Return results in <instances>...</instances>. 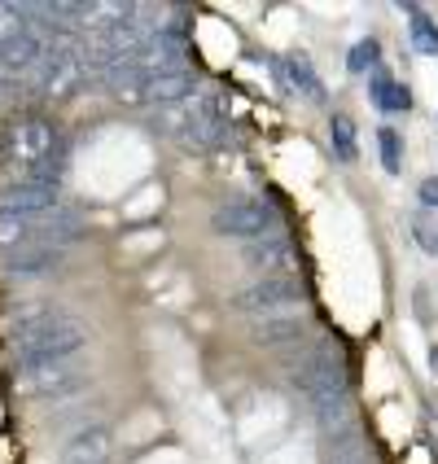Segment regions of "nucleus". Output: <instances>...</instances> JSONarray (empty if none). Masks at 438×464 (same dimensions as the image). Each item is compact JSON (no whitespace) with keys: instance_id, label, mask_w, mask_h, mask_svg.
Returning <instances> with one entry per match:
<instances>
[{"instance_id":"f257e3e1","label":"nucleus","mask_w":438,"mask_h":464,"mask_svg":"<svg viewBox=\"0 0 438 464\" xmlns=\"http://www.w3.org/2000/svg\"><path fill=\"white\" fill-rule=\"evenodd\" d=\"M9 346H14L18 372L40 368V363H66L79 360V351L88 346V329L71 311H57L49 303H26L9 315Z\"/></svg>"},{"instance_id":"f03ea898","label":"nucleus","mask_w":438,"mask_h":464,"mask_svg":"<svg viewBox=\"0 0 438 464\" xmlns=\"http://www.w3.org/2000/svg\"><path fill=\"white\" fill-rule=\"evenodd\" d=\"M289 386L303 394V403L316 412H329L337 403H351V377H346V360L337 351V342H316L307 346L298 363L289 368Z\"/></svg>"},{"instance_id":"7ed1b4c3","label":"nucleus","mask_w":438,"mask_h":464,"mask_svg":"<svg viewBox=\"0 0 438 464\" xmlns=\"http://www.w3.org/2000/svg\"><path fill=\"white\" fill-rule=\"evenodd\" d=\"M162 128L171 131L184 150H210V145H219L224 131H229V102H224V92H215V88H210V92H198L193 102L162 110Z\"/></svg>"},{"instance_id":"20e7f679","label":"nucleus","mask_w":438,"mask_h":464,"mask_svg":"<svg viewBox=\"0 0 438 464\" xmlns=\"http://www.w3.org/2000/svg\"><path fill=\"white\" fill-rule=\"evenodd\" d=\"M88 75V57L79 49L75 31H66L62 40H53L44 57H40V66L31 71V88L40 92V97H71L79 83Z\"/></svg>"},{"instance_id":"39448f33","label":"nucleus","mask_w":438,"mask_h":464,"mask_svg":"<svg viewBox=\"0 0 438 464\" xmlns=\"http://www.w3.org/2000/svg\"><path fill=\"white\" fill-rule=\"evenodd\" d=\"M62 150V136L53 128L49 119H40V114H26L18 119L14 128L5 131V140H0V158H5V167H14V171H35L44 158H53Z\"/></svg>"},{"instance_id":"423d86ee","label":"nucleus","mask_w":438,"mask_h":464,"mask_svg":"<svg viewBox=\"0 0 438 464\" xmlns=\"http://www.w3.org/2000/svg\"><path fill=\"white\" fill-rule=\"evenodd\" d=\"M303 298H307V285L298 281L294 272H281V276H258L246 289H237L232 294V311L258 320V315H281V311L298 307Z\"/></svg>"},{"instance_id":"0eeeda50","label":"nucleus","mask_w":438,"mask_h":464,"mask_svg":"<svg viewBox=\"0 0 438 464\" xmlns=\"http://www.w3.org/2000/svg\"><path fill=\"white\" fill-rule=\"evenodd\" d=\"M210 228L219 232V237L258 241V237H272V228H277V210L268 207L263 198H232L224 207H215Z\"/></svg>"},{"instance_id":"6e6552de","label":"nucleus","mask_w":438,"mask_h":464,"mask_svg":"<svg viewBox=\"0 0 438 464\" xmlns=\"http://www.w3.org/2000/svg\"><path fill=\"white\" fill-rule=\"evenodd\" d=\"M18 377H23V394H31V399H66V394H79L88 386V372L79 368V360L23 368Z\"/></svg>"},{"instance_id":"1a4fd4ad","label":"nucleus","mask_w":438,"mask_h":464,"mask_svg":"<svg viewBox=\"0 0 438 464\" xmlns=\"http://www.w3.org/2000/svg\"><path fill=\"white\" fill-rule=\"evenodd\" d=\"M57 210V188H44V184L31 180H9L0 188V215H14V219H44Z\"/></svg>"},{"instance_id":"9d476101","label":"nucleus","mask_w":438,"mask_h":464,"mask_svg":"<svg viewBox=\"0 0 438 464\" xmlns=\"http://www.w3.org/2000/svg\"><path fill=\"white\" fill-rule=\"evenodd\" d=\"M62 255H66V250H57V246H44V241H26V246L5 250V255H0V267H5V276L35 281V276H49L53 267L62 263Z\"/></svg>"},{"instance_id":"9b49d317","label":"nucleus","mask_w":438,"mask_h":464,"mask_svg":"<svg viewBox=\"0 0 438 464\" xmlns=\"http://www.w3.org/2000/svg\"><path fill=\"white\" fill-rule=\"evenodd\" d=\"M303 337H307L303 315H289V311L250 320V342H255V346H263V351H294Z\"/></svg>"},{"instance_id":"f8f14e48","label":"nucleus","mask_w":438,"mask_h":464,"mask_svg":"<svg viewBox=\"0 0 438 464\" xmlns=\"http://www.w3.org/2000/svg\"><path fill=\"white\" fill-rule=\"evenodd\" d=\"M281 79H285V88H289L298 102H311V105L329 102V92H325L320 75L311 71V57L303 49H294V53H285L281 57Z\"/></svg>"},{"instance_id":"ddd939ff","label":"nucleus","mask_w":438,"mask_h":464,"mask_svg":"<svg viewBox=\"0 0 438 464\" xmlns=\"http://www.w3.org/2000/svg\"><path fill=\"white\" fill-rule=\"evenodd\" d=\"M246 263L258 267L263 276H281V272H294V241L285 232H272V237H258L246 246Z\"/></svg>"},{"instance_id":"4468645a","label":"nucleus","mask_w":438,"mask_h":464,"mask_svg":"<svg viewBox=\"0 0 438 464\" xmlns=\"http://www.w3.org/2000/svg\"><path fill=\"white\" fill-rule=\"evenodd\" d=\"M110 430L105 425H83L75 439L62 447V464H110Z\"/></svg>"},{"instance_id":"2eb2a0df","label":"nucleus","mask_w":438,"mask_h":464,"mask_svg":"<svg viewBox=\"0 0 438 464\" xmlns=\"http://www.w3.org/2000/svg\"><path fill=\"white\" fill-rule=\"evenodd\" d=\"M368 97H373V105H377L382 114H404V110H413V92H408L404 83H394L386 71H373V79H368Z\"/></svg>"},{"instance_id":"dca6fc26","label":"nucleus","mask_w":438,"mask_h":464,"mask_svg":"<svg viewBox=\"0 0 438 464\" xmlns=\"http://www.w3.org/2000/svg\"><path fill=\"white\" fill-rule=\"evenodd\" d=\"M329 145H334V158H337V162H355V158H360L351 114H334V119H329Z\"/></svg>"},{"instance_id":"f3484780","label":"nucleus","mask_w":438,"mask_h":464,"mask_svg":"<svg viewBox=\"0 0 438 464\" xmlns=\"http://www.w3.org/2000/svg\"><path fill=\"white\" fill-rule=\"evenodd\" d=\"M408 18H413V49L425 53V57H438V23L425 9H413V5H408Z\"/></svg>"},{"instance_id":"a211bd4d","label":"nucleus","mask_w":438,"mask_h":464,"mask_svg":"<svg viewBox=\"0 0 438 464\" xmlns=\"http://www.w3.org/2000/svg\"><path fill=\"white\" fill-rule=\"evenodd\" d=\"M31 9L26 5H9V0H0V44H9V40H18L23 31H31Z\"/></svg>"},{"instance_id":"6ab92c4d","label":"nucleus","mask_w":438,"mask_h":464,"mask_svg":"<svg viewBox=\"0 0 438 464\" xmlns=\"http://www.w3.org/2000/svg\"><path fill=\"white\" fill-rule=\"evenodd\" d=\"M377 150H382V167H386L390 176H399L404 171V136L394 128H382L377 131Z\"/></svg>"},{"instance_id":"aec40b11","label":"nucleus","mask_w":438,"mask_h":464,"mask_svg":"<svg viewBox=\"0 0 438 464\" xmlns=\"http://www.w3.org/2000/svg\"><path fill=\"white\" fill-rule=\"evenodd\" d=\"M377 62H382V44L377 40H360L351 57H346V71L351 75H368V71H377Z\"/></svg>"},{"instance_id":"412c9836","label":"nucleus","mask_w":438,"mask_h":464,"mask_svg":"<svg viewBox=\"0 0 438 464\" xmlns=\"http://www.w3.org/2000/svg\"><path fill=\"white\" fill-rule=\"evenodd\" d=\"M329 464H373V460H368V447H364V439H351V442H342V447H334Z\"/></svg>"},{"instance_id":"4be33fe9","label":"nucleus","mask_w":438,"mask_h":464,"mask_svg":"<svg viewBox=\"0 0 438 464\" xmlns=\"http://www.w3.org/2000/svg\"><path fill=\"white\" fill-rule=\"evenodd\" d=\"M416 193H421V207H425V210H438V176L421 180V188H416Z\"/></svg>"},{"instance_id":"5701e85b","label":"nucleus","mask_w":438,"mask_h":464,"mask_svg":"<svg viewBox=\"0 0 438 464\" xmlns=\"http://www.w3.org/2000/svg\"><path fill=\"white\" fill-rule=\"evenodd\" d=\"M430 372H438V346L430 351Z\"/></svg>"},{"instance_id":"b1692460","label":"nucleus","mask_w":438,"mask_h":464,"mask_svg":"<svg viewBox=\"0 0 438 464\" xmlns=\"http://www.w3.org/2000/svg\"><path fill=\"white\" fill-rule=\"evenodd\" d=\"M0 88H5V75H0Z\"/></svg>"}]
</instances>
